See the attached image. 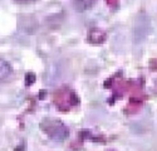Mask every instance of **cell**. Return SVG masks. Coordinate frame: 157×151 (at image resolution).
<instances>
[{"label":"cell","mask_w":157,"mask_h":151,"mask_svg":"<svg viewBox=\"0 0 157 151\" xmlns=\"http://www.w3.org/2000/svg\"><path fill=\"white\" fill-rule=\"evenodd\" d=\"M13 73V68L9 63L4 59H0V81L4 82L10 78V76Z\"/></svg>","instance_id":"7a4b0ae2"},{"label":"cell","mask_w":157,"mask_h":151,"mask_svg":"<svg viewBox=\"0 0 157 151\" xmlns=\"http://www.w3.org/2000/svg\"><path fill=\"white\" fill-rule=\"evenodd\" d=\"M94 3H96V0H73L74 8L78 11H84V10L90 9L94 5Z\"/></svg>","instance_id":"3957f363"},{"label":"cell","mask_w":157,"mask_h":151,"mask_svg":"<svg viewBox=\"0 0 157 151\" xmlns=\"http://www.w3.org/2000/svg\"><path fill=\"white\" fill-rule=\"evenodd\" d=\"M17 3H20V4H29V3H33L35 0H15Z\"/></svg>","instance_id":"277c9868"},{"label":"cell","mask_w":157,"mask_h":151,"mask_svg":"<svg viewBox=\"0 0 157 151\" xmlns=\"http://www.w3.org/2000/svg\"><path fill=\"white\" fill-rule=\"evenodd\" d=\"M40 129L54 141H63L69 135V131L67 129V126H64L58 120L47 118V120L42 121Z\"/></svg>","instance_id":"6da1fadb"}]
</instances>
